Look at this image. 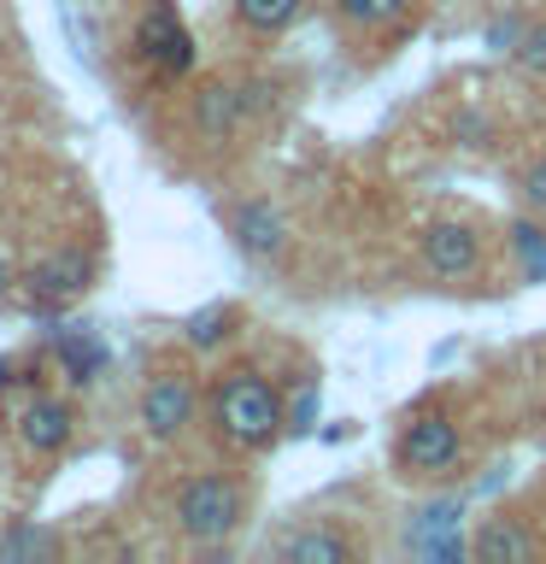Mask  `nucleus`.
<instances>
[{"instance_id":"obj_1","label":"nucleus","mask_w":546,"mask_h":564,"mask_svg":"<svg viewBox=\"0 0 546 564\" xmlns=\"http://www.w3.org/2000/svg\"><path fill=\"white\" fill-rule=\"evenodd\" d=\"M211 423H218V435L236 453H264L288 430V412H282V394L271 388V377L241 365L211 382Z\"/></svg>"},{"instance_id":"obj_2","label":"nucleus","mask_w":546,"mask_h":564,"mask_svg":"<svg viewBox=\"0 0 546 564\" xmlns=\"http://www.w3.org/2000/svg\"><path fill=\"white\" fill-rule=\"evenodd\" d=\"M247 518V488L236 476H188L176 488V529L200 546H218L241 529Z\"/></svg>"},{"instance_id":"obj_3","label":"nucleus","mask_w":546,"mask_h":564,"mask_svg":"<svg viewBox=\"0 0 546 564\" xmlns=\"http://www.w3.org/2000/svg\"><path fill=\"white\" fill-rule=\"evenodd\" d=\"M394 458L405 476H447L458 458H465V435L447 412H417L394 441Z\"/></svg>"},{"instance_id":"obj_4","label":"nucleus","mask_w":546,"mask_h":564,"mask_svg":"<svg viewBox=\"0 0 546 564\" xmlns=\"http://www.w3.org/2000/svg\"><path fill=\"white\" fill-rule=\"evenodd\" d=\"M24 289L42 312H59V306H70V300H83L95 289V253H83V247H53L47 259L30 264Z\"/></svg>"},{"instance_id":"obj_5","label":"nucleus","mask_w":546,"mask_h":564,"mask_svg":"<svg viewBox=\"0 0 546 564\" xmlns=\"http://www.w3.org/2000/svg\"><path fill=\"white\" fill-rule=\"evenodd\" d=\"M135 59H148L153 70H165V77H188V70H194V35H188L183 18H176V7L153 0V7L141 12V24H135Z\"/></svg>"},{"instance_id":"obj_6","label":"nucleus","mask_w":546,"mask_h":564,"mask_svg":"<svg viewBox=\"0 0 546 564\" xmlns=\"http://www.w3.org/2000/svg\"><path fill=\"white\" fill-rule=\"evenodd\" d=\"M194 412H200V394H194V382L183 370H159V377L141 388V430H148V441L188 435Z\"/></svg>"},{"instance_id":"obj_7","label":"nucleus","mask_w":546,"mask_h":564,"mask_svg":"<svg viewBox=\"0 0 546 564\" xmlns=\"http://www.w3.org/2000/svg\"><path fill=\"white\" fill-rule=\"evenodd\" d=\"M417 253L440 282H470L476 271H482V229H470L458 218H435L429 229H423Z\"/></svg>"},{"instance_id":"obj_8","label":"nucleus","mask_w":546,"mask_h":564,"mask_svg":"<svg viewBox=\"0 0 546 564\" xmlns=\"http://www.w3.org/2000/svg\"><path fill=\"white\" fill-rule=\"evenodd\" d=\"M229 236H236V247L247 259H282V247H288V212H282L276 200H264V194H253V200H241L236 212H229Z\"/></svg>"},{"instance_id":"obj_9","label":"nucleus","mask_w":546,"mask_h":564,"mask_svg":"<svg viewBox=\"0 0 546 564\" xmlns=\"http://www.w3.org/2000/svg\"><path fill=\"white\" fill-rule=\"evenodd\" d=\"M188 123H194V135H200L206 148L236 141V130L247 123L241 83H200V88H194V100H188Z\"/></svg>"},{"instance_id":"obj_10","label":"nucleus","mask_w":546,"mask_h":564,"mask_svg":"<svg viewBox=\"0 0 546 564\" xmlns=\"http://www.w3.org/2000/svg\"><path fill=\"white\" fill-rule=\"evenodd\" d=\"M70 435H77V412H70V400H59V394H35L24 412H18V441L42 458L70 447Z\"/></svg>"},{"instance_id":"obj_11","label":"nucleus","mask_w":546,"mask_h":564,"mask_svg":"<svg viewBox=\"0 0 546 564\" xmlns=\"http://www.w3.org/2000/svg\"><path fill=\"white\" fill-rule=\"evenodd\" d=\"M47 341H53V359L65 365V382L70 388H88L106 370V341H100V329H88V324H53L47 329Z\"/></svg>"},{"instance_id":"obj_12","label":"nucleus","mask_w":546,"mask_h":564,"mask_svg":"<svg viewBox=\"0 0 546 564\" xmlns=\"http://www.w3.org/2000/svg\"><path fill=\"white\" fill-rule=\"evenodd\" d=\"M276 558H288V564H347V558H359V546L329 523H306V529H288V535L276 541Z\"/></svg>"},{"instance_id":"obj_13","label":"nucleus","mask_w":546,"mask_h":564,"mask_svg":"<svg viewBox=\"0 0 546 564\" xmlns=\"http://www.w3.org/2000/svg\"><path fill=\"white\" fill-rule=\"evenodd\" d=\"M470 553L482 564H528L540 553V541L528 535V523H517V518H488L470 535Z\"/></svg>"},{"instance_id":"obj_14","label":"nucleus","mask_w":546,"mask_h":564,"mask_svg":"<svg viewBox=\"0 0 546 564\" xmlns=\"http://www.w3.org/2000/svg\"><path fill=\"white\" fill-rule=\"evenodd\" d=\"M241 30H259V35H282L288 24L306 18V0H229Z\"/></svg>"},{"instance_id":"obj_15","label":"nucleus","mask_w":546,"mask_h":564,"mask_svg":"<svg viewBox=\"0 0 546 564\" xmlns=\"http://www.w3.org/2000/svg\"><path fill=\"white\" fill-rule=\"evenodd\" d=\"M236 306L229 300H211V306H200V312H188V324H183V341L194 347V352H218L229 335H236Z\"/></svg>"},{"instance_id":"obj_16","label":"nucleus","mask_w":546,"mask_h":564,"mask_svg":"<svg viewBox=\"0 0 546 564\" xmlns=\"http://www.w3.org/2000/svg\"><path fill=\"white\" fill-rule=\"evenodd\" d=\"M412 12V0H335V18L352 30H387Z\"/></svg>"},{"instance_id":"obj_17","label":"nucleus","mask_w":546,"mask_h":564,"mask_svg":"<svg viewBox=\"0 0 546 564\" xmlns=\"http://www.w3.org/2000/svg\"><path fill=\"white\" fill-rule=\"evenodd\" d=\"M59 553V535L53 529H35V523H12L7 535H0V558L18 564V558H53Z\"/></svg>"},{"instance_id":"obj_18","label":"nucleus","mask_w":546,"mask_h":564,"mask_svg":"<svg viewBox=\"0 0 546 564\" xmlns=\"http://www.w3.org/2000/svg\"><path fill=\"white\" fill-rule=\"evenodd\" d=\"M511 253L523 259L528 282H546V229L540 224H528V218L511 224Z\"/></svg>"},{"instance_id":"obj_19","label":"nucleus","mask_w":546,"mask_h":564,"mask_svg":"<svg viewBox=\"0 0 546 564\" xmlns=\"http://www.w3.org/2000/svg\"><path fill=\"white\" fill-rule=\"evenodd\" d=\"M511 59H517L528 77H546V24H528V30H523V42L511 47Z\"/></svg>"},{"instance_id":"obj_20","label":"nucleus","mask_w":546,"mask_h":564,"mask_svg":"<svg viewBox=\"0 0 546 564\" xmlns=\"http://www.w3.org/2000/svg\"><path fill=\"white\" fill-rule=\"evenodd\" d=\"M452 141L458 148H493V118H482V112H458L452 118Z\"/></svg>"},{"instance_id":"obj_21","label":"nucleus","mask_w":546,"mask_h":564,"mask_svg":"<svg viewBox=\"0 0 546 564\" xmlns=\"http://www.w3.org/2000/svg\"><path fill=\"white\" fill-rule=\"evenodd\" d=\"M517 194H523V206H528V212H540V218H546V159H528V165H523Z\"/></svg>"},{"instance_id":"obj_22","label":"nucleus","mask_w":546,"mask_h":564,"mask_svg":"<svg viewBox=\"0 0 546 564\" xmlns=\"http://www.w3.org/2000/svg\"><path fill=\"white\" fill-rule=\"evenodd\" d=\"M12 382H18V365H12V359H0V394H7Z\"/></svg>"},{"instance_id":"obj_23","label":"nucleus","mask_w":546,"mask_h":564,"mask_svg":"<svg viewBox=\"0 0 546 564\" xmlns=\"http://www.w3.org/2000/svg\"><path fill=\"white\" fill-rule=\"evenodd\" d=\"M7 289H12V271H7V259H0V300H7Z\"/></svg>"}]
</instances>
